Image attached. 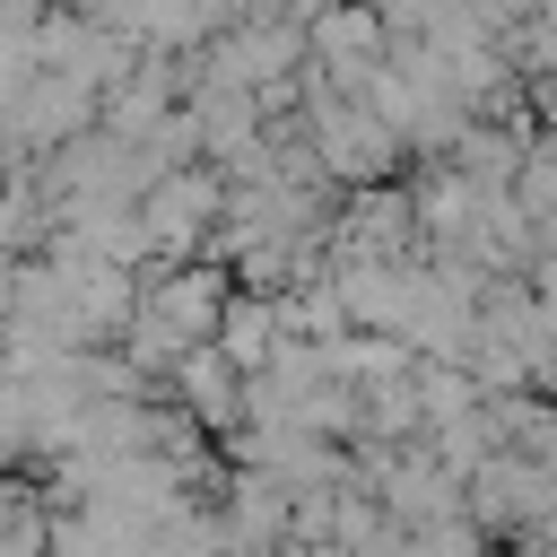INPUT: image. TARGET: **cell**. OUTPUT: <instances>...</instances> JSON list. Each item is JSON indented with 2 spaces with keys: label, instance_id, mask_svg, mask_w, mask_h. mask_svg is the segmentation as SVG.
I'll return each instance as SVG.
<instances>
[{
  "label": "cell",
  "instance_id": "cell-1",
  "mask_svg": "<svg viewBox=\"0 0 557 557\" xmlns=\"http://www.w3.org/2000/svg\"><path fill=\"white\" fill-rule=\"evenodd\" d=\"M505 200L531 209V218H557V131H548V122L522 139V157H513V174H505Z\"/></svg>",
  "mask_w": 557,
  "mask_h": 557
}]
</instances>
